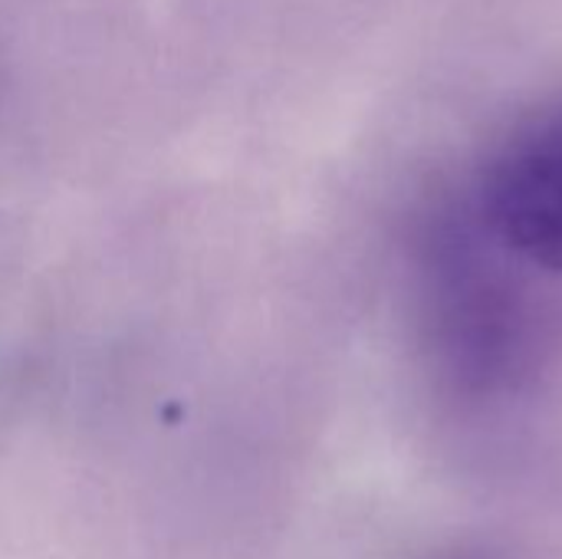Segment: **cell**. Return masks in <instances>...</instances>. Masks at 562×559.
I'll list each match as a JSON object with an SVG mask.
<instances>
[{"label":"cell","instance_id":"obj_1","mask_svg":"<svg viewBox=\"0 0 562 559\" xmlns=\"http://www.w3.org/2000/svg\"><path fill=\"white\" fill-rule=\"evenodd\" d=\"M408 290L422 353L451 402L481 412L530 389L550 346L540 280L494 250L441 188L412 217Z\"/></svg>","mask_w":562,"mask_h":559},{"label":"cell","instance_id":"obj_2","mask_svg":"<svg viewBox=\"0 0 562 559\" xmlns=\"http://www.w3.org/2000/svg\"><path fill=\"white\" fill-rule=\"evenodd\" d=\"M441 191L524 273L562 280V99L491 135Z\"/></svg>","mask_w":562,"mask_h":559},{"label":"cell","instance_id":"obj_3","mask_svg":"<svg viewBox=\"0 0 562 559\" xmlns=\"http://www.w3.org/2000/svg\"><path fill=\"white\" fill-rule=\"evenodd\" d=\"M441 559H484V557H474V554H454V557H441Z\"/></svg>","mask_w":562,"mask_h":559}]
</instances>
